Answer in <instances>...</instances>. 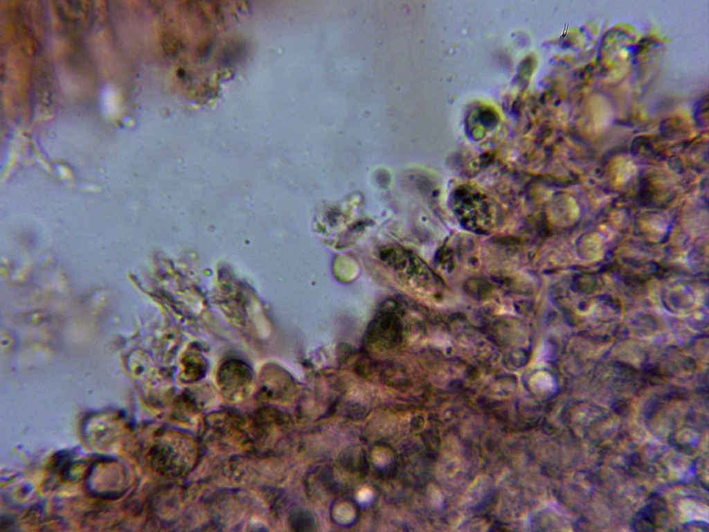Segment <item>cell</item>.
<instances>
[{
  "label": "cell",
  "instance_id": "cell-1",
  "mask_svg": "<svg viewBox=\"0 0 709 532\" xmlns=\"http://www.w3.org/2000/svg\"><path fill=\"white\" fill-rule=\"evenodd\" d=\"M364 339L367 349L382 351L394 348L402 339L400 317L390 310L379 312L368 325Z\"/></svg>",
  "mask_w": 709,
  "mask_h": 532
},
{
  "label": "cell",
  "instance_id": "cell-2",
  "mask_svg": "<svg viewBox=\"0 0 709 532\" xmlns=\"http://www.w3.org/2000/svg\"><path fill=\"white\" fill-rule=\"evenodd\" d=\"M253 371L246 363L230 360L224 363L217 374V383L223 394L231 400L244 398L251 391Z\"/></svg>",
  "mask_w": 709,
  "mask_h": 532
},
{
  "label": "cell",
  "instance_id": "cell-3",
  "mask_svg": "<svg viewBox=\"0 0 709 532\" xmlns=\"http://www.w3.org/2000/svg\"><path fill=\"white\" fill-rule=\"evenodd\" d=\"M182 437L177 443L157 445L152 451V459L155 464L165 472H181L186 470L188 466L192 465L185 461V459L192 463V445H190L187 439L181 443L184 440L181 438Z\"/></svg>",
  "mask_w": 709,
  "mask_h": 532
},
{
  "label": "cell",
  "instance_id": "cell-4",
  "mask_svg": "<svg viewBox=\"0 0 709 532\" xmlns=\"http://www.w3.org/2000/svg\"><path fill=\"white\" fill-rule=\"evenodd\" d=\"M665 511L662 501L651 502L636 513L632 521V526L635 531H654L657 527L658 517Z\"/></svg>",
  "mask_w": 709,
  "mask_h": 532
},
{
  "label": "cell",
  "instance_id": "cell-5",
  "mask_svg": "<svg viewBox=\"0 0 709 532\" xmlns=\"http://www.w3.org/2000/svg\"><path fill=\"white\" fill-rule=\"evenodd\" d=\"M182 378L185 381L197 380L205 372L206 364L202 357L197 354H190L183 361Z\"/></svg>",
  "mask_w": 709,
  "mask_h": 532
},
{
  "label": "cell",
  "instance_id": "cell-6",
  "mask_svg": "<svg viewBox=\"0 0 709 532\" xmlns=\"http://www.w3.org/2000/svg\"><path fill=\"white\" fill-rule=\"evenodd\" d=\"M372 497V493L368 489H364L359 493L358 499L361 502H367L370 500Z\"/></svg>",
  "mask_w": 709,
  "mask_h": 532
}]
</instances>
